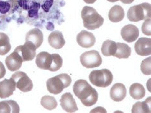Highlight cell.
Returning a JSON list of instances; mask_svg holds the SVG:
<instances>
[{"instance_id": "cell-1", "label": "cell", "mask_w": 151, "mask_h": 113, "mask_svg": "<svg viewBox=\"0 0 151 113\" xmlns=\"http://www.w3.org/2000/svg\"><path fill=\"white\" fill-rule=\"evenodd\" d=\"M74 94L81 100L82 104L86 107L96 104L98 99L97 91L91 86L86 80L79 79L73 86Z\"/></svg>"}, {"instance_id": "cell-2", "label": "cell", "mask_w": 151, "mask_h": 113, "mask_svg": "<svg viewBox=\"0 0 151 113\" xmlns=\"http://www.w3.org/2000/svg\"><path fill=\"white\" fill-rule=\"evenodd\" d=\"M37 67L43 70L56 72L63 65V59L58 54H50L47 52H41L36 57Z\"/></svg>"}, {"instance_id": "cell-3", "label": "cell", "mask_w": 151, "mask_h": 113, "mask_svg": "<svg viewBox=\"0 0 151 113\" xmlns=\"http://www.w3.org/2000/svg\"><path fill=\"white\" fill-rule=\"evenodd\" d=\"M81 17L84 26L89 30H94L100 28L104 19L94 8L86 6L81 12Z\"/></svg>"}, {"instance_id": "cell-4", "label": "cell", "mask_w": 151, "mask_h": 113, "mask_svg": "<svg viewBox=\"0 0 151 113\" xmlns=\"http://www.w3.org/2000/svg\"><path fill=\"white\" fill-rule=\"evenodd\" d=\"M71 83V77L66 74H61L47 80L46 85L47 90L54 95H58Z\"/></svg>"}, {"instance_id": "cell-5", "label": "cell", "mask_w": 151, "mask_h": 113, "mask_svg": "<svg viewBox=\"0 0 151 113\" xmlns=\"http://www.w3.org/2000/svg\"><path fill=\"white\" fill-rule=\"evenodd\" d=\"M127 17H128L129 21L135 22L150 19V4L148 3H143L140 5L130 7L128 11V13H127Z\"/></svg>"}, {"instance_id": "cell-6", "label": "cell", "mask_w": 151, "mask_h": 113, "mask_svg": "<svg viewBox=\"0 0 151 113\" xmlns=\"http://www.w3.org/2000/svg\"><path fill=\"white\" fill-rule=\"evenodd\" d=\"M89 78L93 85L100 88H106L112 84L113 75L108 69L95 70L91 72Z\"/></svg>"}, {"instance_id": "cell-7", "label": "cell", "mask_w": 151, "mask_h": 113, "mask_svg": "<svg viewBox=\"0 0 151 113\" xmlns=\"http://www.w3.org/2000/svg\"><path fill=\"white\" fill-rule=\"evenodd\" d=\"M81 63L87 68L100 67L102 63V58L97 51L92 50L83 53L80 58Z\"/></svg>"}, {"instance_id": "cell-8", "label": "cell", "mask_w": 151, "mask_h": 113, "mask_svg": "<svg viewBox=\"0 0 151 113\" xmlns=\"http://www.w3.org/2000/svg\"><path fill=\"white\" fill-rule=\"evenodd\" d=\"M11 78L15 81L16 88L21 91L28 92L32 90L33 88L32 80L24 72H16L12 75Z\"/></svg>"}, {"instance_id": "cell-9", "label": "cell", "mask_w": 151, "mask_h": 113, "mask_svg": "<svg viewBox=\"0 0 151 113\" xmlns=\"http://www.w3.org/2000/svg\"><path fill=\"white\" fill-rule=\"evenodd\" d=\"M36 50L37 47L33 43L26 41L24 45L19 46L15 48L14 51L21 56L24 62L32 61L36 56Z\"/></svg>"}, {"instance_id": "cell-10", "label": "cell", "mask_w": 151, "mask_h": 113, "mask_svg": "<svg viewBox=\"0 0 151 113\" xmlns=\"http://www.w3.org/2000/svg\"><path fill=\"white\" fill-rule=\"evenodd\" d=\"M136 53L141 56H149L151 54V39L142 37L134 44Z\"/></svg>"}, {"instance_id": "cell-11", "label": "cell", "mask_w": 151, "mask_h": 113, "mask_svg": "<svg viewBox=\"0 0 151 113\" xmlns=\"http://www.w3.org/2000/svg\"><path fill=\"white\" fill-rule=\"evenodd\" d=\"M121 35L122 39L128 43L136 41L139 37L138 28L133 25H128L122 28Z\"/></svg>"}, {"instance_id": "cell-12", "label": "cell", "mask_w": 151, "mask_h": 113, "mask_svg": "<svg viewBox=\"0 0 151 113\" xmlns=\"http://www.w3.org/2000/svg\"><path fill=\"white\" fill-rule=\"evenodd\" d=\"M77 42L82 47L89 48L94 46L96 43V38L91 32L82 30L77 36Z\"/></svg>"}, {"instance_id": "cell-13", "label": "cell", "mask_w": 151, "mask_h": 113, "mask_svg": "<svg viewBox=\"0 0 151 113\" xmlns=\"http://www.w3.org/2000/svg\"><path fill=\"white\" fill-rule=\"evenodd\" d=\"M16 88V84L14 80L10 78L5 79L0 82V98L6 99L14 94Z\"/></svg>"}, {"instance_id": "cell-14", "label": "cell", "mask_w": 151, "mask_h": 113, "mask_svg": "<svg viewBox=\"0 0 151 113\" xmlns=\"http://www.w3.org/2000/svg\"><path fill=\"white\" fill-rule=\"evenodd\" d=\"M61 106L63 110L68 112H73L78 111L76 102L71 93H66L61 96Z\"/></svg>"}, {"instance_id": "cell-15", "label": "cell", "mask_w": 151, "mask_h": 113, "mask_svg": "<svg viewBox=\"0 0 151 113\" xmlns=\"http://www.w3.org/2000/svg\"><path fill=\"white\" fill-rule=\"evenodd\" d=\"M22 62L23 61L21 56L15 51L7 56L5 59V63L8 69L11 72H15L20 69Z\"/></svg>"}, {"instance_id": "cell-16", "label": "cell", "mask_w": 151, "mask_h": 113, "mask_svg": "<svg viewBox=\"0 0 151 113\" xmlns=\"http://www.w3.org/2000/svg\"><path fill=\"white\" fill-rule=\"evenodd\" d=\"M126 96V88L122 83H116L110 89V96L115 102H121Z\"/></svg>"}, {"instance_id": "cell-17", "label": "cell", "mask_w": 151, "mask_h": 113, "mask_svg": "<svg viewBox=\"0 0 151 113\" xmlns=\"http://www.w3.org/2000/svg\"><path fill=\"white\" fill-rule=\"evenodd\" d=\"M26 41L33 43L37 49L41 46L43 41L42 31L38 28H34L27 32L26 35Z\"/></svg>"}, {"instance_id": "cell-18", "label": "cell", "mask_w": 151, "mask_h": 113, "mask_svg": "<svg viewBox=\"0 0 151 113\" xmlns=\"http://www.w3.org/2000/svg\"><path fill=\"white\" fill-rule=\"evenodd\" d=\"M48 41L50 46L56 49H61L66 43L63 33L59 31H54L52 32L49 36Z\"/></svg>"}, {"instance_id": "cell-19", "label": "cell", "mask_w": 151, "mask_h": 113, "mask_svg": "<svg viewBox=\"0 0 151 113\" xmlns=\"http://www.w3.org/2000/svg\"><path fill=\"white\" fill-rule=\"evenodd\" d=\"M124 10L119 5H115L109 11V19L112 22H119L124 18Z\"/></svg>"}, {"instance_id": "cell-20", "label": "cell", "mask_w": 151, "mask_h": 113, "mask_svg": "<svg viewBox=\"0 0 151 113\" xmlns=\"http://www.w3.org/2000/svg\"><path fill=\"white\" fill-rule=\"evenodd\" d=\"M20 111L18 104L14 100H5L0 102V112H16Z\"/></svg>"}, {"instance_id": "cell-21", "label": "cell", "mask_w": 151, "mask_h": 113, "mask_svg": "<svg viewBox=\"0 0 151 113\" xmlns=\"http://www.w3.org/2000/svg\"><path fill=\"white\" fill-rule=\"evenodd\" d=\"M129 94L133 99L140 100L145 95V88L140 83H134L129 88Z\"/></svg>"}, {"instance_id": "cell-22", "label": "cell", "mask_w": 151, "mask_h": 113, "mask_svg": "<svg viewBox=\"0 0 151 113\" xmlns=\"http://www.w3.org/2000/svg\"><path fill=\"white\" fill-rule=\"evenodd\" d=\"M116 43L117 50L116 53H115L114 57H116L119 59L128 58L131 56V53H132L131 47L124 43L117 42Z\"/></svg>"}, {"instance_id": "cell-23", "label": "cell", "mask_w": 151, "mask_h": 113, "mask_svg": "<svg viewBox=\"0 0 151 113\" xmlns=\"http://www.w3.org/2000/svg\"><path fill=\"white\" fill-rule=\"evenodd\" d=\"M117 50V43L110 40H106L103 43L101 46V52L103 56H114Z\"/></svg>"}, {"instance_id": "cell-24", "label": "cell", "mask_w": 151, "mask_h": 113, "mask_svg": "<svg viewBox=\"0 0 151 113\" xmlns=\"http://www.w3.org/2000/svg\"><path fill=\"white\" fill-rule=\"evenodd\" d=\"M11 49L10 39L7 35L0 32V55L4 56L9 53Z\"/></svg>"}, {"instance_id": "cell-25", "label": "cell", "mask_w": 151, "mask_h": 113, "mask_svg": "<svg viewBox=\"0 0 151 113\" xmlns=\"http://www.w3.org/2000/svg\"><path fill=\"white\" fill-rule=\"evenodd\" d=\"M148 99H147L145 102H137L135 103L133 105L132 112L133 113L150 112V100L148 102Z\"/></svg>"}, {"instance_id": "cell-26", "label": "cell", "mask_w": 151, "mask_h": 113, "mask_svg": "<svg viewBox=\"0 0 151 113\" xmlns=\"http://www.w3.org/2000/svg\"><path fill=\"white\" fill-rule=\"evenodd\" d=\"M41 105L47 110H53L58 106V102L54 96L46 95L43 96L41 99Z\"/></svg>"}, {"instance_id": "cell-27", "label": "cell", "mask_w": 151, "mask_h": 113, "mask_svg": "<svg viewBox=\"0 0 151 113\" xmlns=\"http://www.w3.org/2000/svg\"><path fill=\"white\" fill-rule=\"evenodd\" d=\"M151 58L149 57L148 58L145 59L141 63L140 69L143 74L144 75H149L151 74Z\"/></svg>"}, {"instance_id": "cell-28", "label": "cell", "mask_w": 151, "mask_h": 113, "mask_svg": "<svg viewBox=\"0 0 151 113\" xmlns=\"http://www.w3.org/2000/svg\"><path fill=\"white\" fill-rule=\"evenodd\" d=\"M150 23H151L150 19H146L145 22L143 23L142 26V33L145 35L150 36L151 35Z\"/></svg>"}, {"instance_id": "cell-29", "label": "cell", "mask_w": 151, "mask_h": 113, "mask_svg": "<svg viewBox=\"0 0 151 113\" xmlns=\"http://www.w3.org/2000/svg\"><path fill=\"white\" fill-rule=\"evenodd\" d=\"M6 74V69L2 62H0V79L3 78Z\"/></svg>"}, {"instance_id": "cell-30", "label": "cell", "mask_w": 151, "mask_h": 113, "mask_svg": "<svg viewBox=\"0 0 151 113\" xmlns=\"http://www.w3.org/2000/svg\"><path fill=\"white\" fill-rule=\"evenodd\" d=\"M134 1V0H121V1L122 3H124V4H131Z\"/></svg>"}, {"instance_id": "cell-31", "label": "cell", "mask_w": 151, "mask_h": 113, "mask_svg": "<svg viewBox=\"0 0 151 113\" xmlns=\"http://www.w3.org/2000/svg\"><path fill=\"white\" fill-rule=\"evenodd\" d=\"M84 1L87 4H92L96 1V0H84Z\"/></svg>"}, {"instance_id": "cell-32", "label": "cell", "mask_w": 151, "mask_h": 113, "mask_svg": "<svg viewBox=\"0 0 151 113\" xmlns=\"http://www.w3.org/2000/svg\"><path fill=\"white\" fill-rule=\"evenodd\" d=\"M107 1H109V2H112V3H114V2H116L119 1V0H107Z\"/></svg>"}]
</instances>
